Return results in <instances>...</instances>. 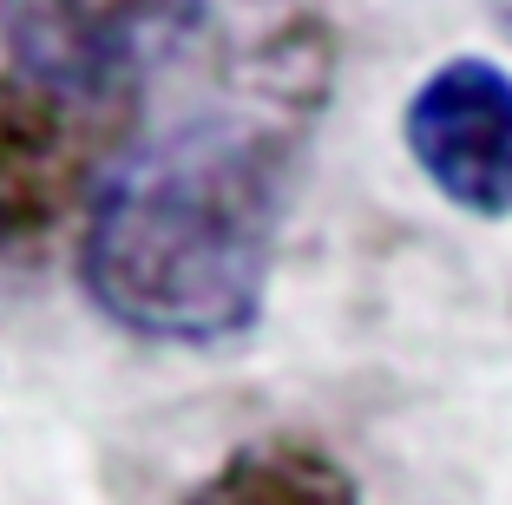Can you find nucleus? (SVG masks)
Instances as JSON below:
<instances>
[{"instance_id": "1", "label": "nucleus", "mask_w": 512, "mask_h": 505, "mask_svg": "<svg viewBox=\"0 0 512 505\" xmlns=\"http://www.w3.org/2000/svg\"><path fill=\"white\" fill-rule=\"evenodd\" d=\"M329 99V46L289 33L256 99L191 112L132 145L79 223V283L112 328L158 348H230L263 315L302 132Z\"/></svg>"}, {"instance_id": "2", "label": "nucleus", "mask_w": 512, "mask_h": 505, "mask_svg": "<svg viewBox=\"0 0 512 505\" xmlns=\"http://www.w3.org/2000/svg\"><path fill=\"white\" fill-rule=\"evenodd\" d=\"M125 105H92L27 73H0V269H33L66 223L92 210L99 184L119 158Z\"/></svg>"}, {"instance_id": "3", "label": "nucleus", "mask_w": 512, "mask_h": 505, "mask_svg": "<svg viewBox=\"0 0 512 505\" xmlns=\"http://www.w3.org/2000/svg\"><path fill=\"white\" fill-rule=\"evenodd\" d=\"M204 27V0H0L14 73L92 105H125Z\"/></svg>"}, {"instance_id": "4", "label": "nucleus", "mask_w": 512, "mask_h": 505, "mask_svg": "<svg viewBox=\"0 0 512 505\" xmlns=\"http://www.w3.org/2000/svg\"><path fill=\"white\" fill-rule=\"evenodd\" d=\"M401 145L453 210L480 223L512 217V73L499 60H440L401 112Z\"/></svg>"}, {"instance_id": "5", "label": "nucleus", "mask_w": 512, "mask_h": 505, "mask_svg": "<svg viewBox=\"0 0 512 505\" xmlns=\"http://www.w3.org/2000/svg\"><path fill=\"white\" fill-rule=\"evenodd\" d=\"M184 505H362V486L329 446L270 433L237 446L217 473H204Z\"/></svg>"}, {"instance_id": "6", "label": "nucleus", "mask_w": 512, "mask_h": 505, "mask_svg": "<svg viewBox=\"0 0 512 505\" xmlns=\"http://www.w3.org/2000/svg\"><path fill=\"white\" fill-rule=\"evenodd\" d=\"M493 14H499V27H506V40H512V0H493Z\"/></svg>"}]
</instances>
